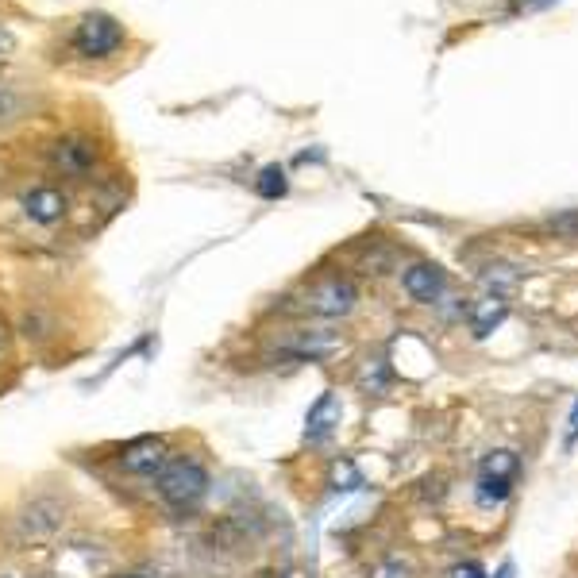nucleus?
<instances>
[{"label": "nucleus", "instance_id": "nucleus-7", "mask_svg": "<svg viewBox=\"0 0 578 578\" xmlns=\"http://www.w3.org/2000/svg\"><path fill=\"white\" fill-rule=\"evenodd\" d=\"M447 278L440 266L432 263H417L405 270V293L413 297V301H421V305H432V301H440V293H444Z\"/></svg>", "mask_w": 578, "mask_h": 578}, {"label": "nucleus", "instance_id": "nucleus-1", "mask_svg": "<svg viewBox=\"0 0 578 578\" xmlns=\"http://www.w3.org/2000/svg\"><path fill=\"white\" fill-rule=\"evenodd\" d=\"M66 62L70 66H105L128 51V27L108 12H85L66 27Z\"/></svg>", "mask_w": 578, "mask_h": 578}, {"label": "nucleus", "instance_id": "nucleus-20", "mask_svg": "<svg viewBox=\"0 0 578 578\" xmlns=\"http://www.w3.org/2000/svg\"><path fill=\"white\" fill-rule=\"evenodd\" d=\"M494 578H513V563H505V567H501V571H498Z\"/></svg>", "mask_w": 578, "mask_h": 578}, {"label": "nucleus", "instance_id": "nucleus-17", "mask_svg": "<svg viewBox=\"0 0 578 578\" xmlns=\"http://www.w3.org/2000/svg\"><path fill=\"white\" fill-rule=\"evenodd\" d=\"M370 578H409V567H405V563H397V559H390V563H378Z\"/></svg>", "mask_w": 578, "mask_h": 578}, {"label": "nucleus", "instance_id": "nucleus-9", "mask_svg": "<svg viewBox=\"0 0 578 578\" xmlns=\"http://www.w3.org/2000/svg\"><path fill=\"white\" fill-rule=\"evenodd\" d=\"M24 85L27 81L0 74V128H12L16 120H24L27 112H31V97H27Z\"/></svg>", "mask_w": 578, "mask_h": 578}, {"label": "nucleus", "instance_id": "nucleus-10", "mask_svg": "<svg viewBox=\"0 0 578 578\" xmlns=\"http://www.w3.org/2000/svg\"><path fill=\"white\" fill-rule=\"evenodd\" d=\"M505 316H509V305L501 297H482V301H474L471 309V332L482 340V336H490L494 328L505 324Z\"/></svg>", "mask_w": 578, "mask_h": 578}, {"label": "nucleus", "instance_id": "nucleus-18", "mask_svg": "<svg viewBox=\"0 0 578 578\" xmlns=\"http://www.w3.org/2000/svg\"><path fill=\"white\" fill-rule=\"evenodd\" d=\"M451 578H486V571L478 563H459V567H451Z\"/></svg>", "mask_w": 578, "mask_h": 578}, {"label": "nucleus", "instance_id": "nucleus-14", "mask_svg": "<svg viewBox=\"0 0 578 578\" xmlns=\"http://www.w3.org/2000/svg\"><path fill=\"white\" fill-rule=\"evenodd\" d=\"M293 351L297 355H309V359H324V355H332V351H340V340L336 336H301V340L293 343Z\"/></svg>", "mask_w": 578, "mask_h": 578}, {"label": "nucleus", "instance_id": "nucleus-19", "mask_svg": "<svg viewBox=\"0 0 578 578\" xmlns=\"http://www.w3.org/2000/svg\"><path fill=\"white\" fill-rule=\"evenodd\" d=\"M571 440H578V401L575 409H571Z\"/></svg>", "mask_w": 578, "mask_h": 578}, {"label": "nucleus", "instance_id": "nucleus-16", "mask_svg": "<svg viewBox=\"0 0 578 578\" xmlns=\"http://www.w3.org/2000/svg\"><path fill=\"white\" fill-rule=\"evenodd\" d=\"M482 286L494 289V297L505 301V293H513V289H517V274H513L509 266H494L490 274H482Z\"/></svg>", "mask_w": 578, "mask_h": 578}, {"label": "nucleus", "instance_id": "nucleus-6", "mask_svg": "<svg viewBox=\"0 0 578 578\" xmlns=\"http://www.w3.org/2000/svg\"><path fill=\"white\" fill-rule=\"evenodd\" d=\"M24 216L31 224H43L51 228L66 216V193L54 189V185H31L24 193Z\"/></svg>", "mask_w": 578, "mask_h": 578}, {"label": "nucleus", "instance_id": "nucleus-4", "mask_svg": "<svg viewBox=\"0 0 578 578\" xmlns=\"http://www.w3.org/2000/svg\"><path fill=\"white\" fill-rule=\"evenodd\" d=\"M359 293L347 278H324L320 286L309 289V309L316 316H347L355 309Z\"/></svg>", "mask_w": 578, "mask_h": 578}, {"label": "nucleus", "instance_id": "nucleus-2", "mask_svg": "<svg viewBox=\"0 0 578 578\" xmlns=\"http://www.w3.org/2000/svg\"><path fill=\"white\" fill-rule=\"evenodd\" d=\"M97 162H101V147H97L93 135L66 132L62 139H54L51 143V166H54V174H62V178L85 182V178L97 170Z\"/></svg>", "mask_w": 578, "mask_h": 578}, {"label": "nucleus", "instance_id": "nucleus-13", "mask_svg": "<svg viewBox=\"0 0 578 578\" xmlns=\"http://www.w3.org/2000/svg\"><path fill=\"white\" fill-rule=\"evenodd\" d=\"M517 467H521V459H517L513 451H505V447H501V451H490V455L482 459V474H486V478H513Z\"/></svg>", "mask_w": 578, "mask_h": 578}, {"label": "nucleus", "instance_id": "nucleus-3", "mask_svg": "<svg viewBox=\"0 0 578 578\" xmlns=\"http://www.w3.org/2000/svg\"><path fill=\"white\" fill-rule=\"evenodd\" d=\"M205 490H209V474L205 467H197V463H166L162 471H158V494L170 501V505H197V501L205 498Z\"/></svg>", "mask_w": 578, "mask_h": 578}, {"label": "nucleus", "instance_id": "nucleus-12", "mask_svg": "<svg viewBox=\"0 0 578 578\" xmlns=\"http://www.w3.org/2000/svg\"><path fill=\"white\" fill-rule=\"evenodd\" d=\"M286 189H289V182H286V170H282V166H266L263 174L255 178V193H259L263 201L286 197Z\"/></svg>", "mask_w": 578, "mask_h": 578}, {"label": "nucleus", "instance_id": "nucleus-21", "mask_svg": "<svg viewBox=\"0 0 578 578\" xmlns=\"http://www.w3.org/2000/svg\"><path fill=\"white\" fill-rule=\"evenodd\" d=\"M116 578H143V575H116Z\"/></svg>", "mask_w": 578, "mask_h": 578}, {"label": "nucleus", "instance_id": "nucleus-11", "mask_svg": "<svg viewBox=\"0 0 578 578\" xmlns=\"http://www.w3.org/2000/svg\"><path fill=\"white\" fill-rule=\"evenodd\" d=\"M58 525H62V505H58V501L39 498L27 505L24 532H31V536H47V532H54Z\"/></svg>", "mask_w": 578, "mask_h": 578}, {"label": "nucleus", "instance_id": "nucleus-8", "mask_svg": "<svg viewBox=\"0 0 578 578\" xmlns=\"http://www.w3.org/2000/svg\"><path fill=\"white\" fill-rule=\"evenodd\" d=\"M340 417H343L340 397H336V394H324V397H320V401L313 405V409H309V421H305V436H309L313 444L328 440V436L336 432Z\"/></svg>", "mask_w": 578, "mask_h": 578}, {"label": "nucleus", "instance_id": "nucleus-5", "mask_svg": "<svg viewBox=\"0 0 578 578\" xmlns=\"http://www.w3.org/2000/svg\"><path fill=\"white\" fill-rule=\"evenodd\" d=\"M120 463H124V471L128 474H158L166 463H170V447H166L162 436H143V440H135V444L124 447Z\"/></svg>", "mask_w": 578, "mask_h": 578}, {"label": "nucleus", "instance_id": "nucleus-15", "mask_svg": "<svg viewBox=\"0 0 578 578\" xmlns=\"http://www.w3.org/2000/svg\"><path fill=\"white\" fill-rule=\"evenodd\" d=\"M513 494V478H478V501L482 505H498V501H505Z\"/></svg>", "mask_w": 578, "mask_h": 578}]
</instances>
